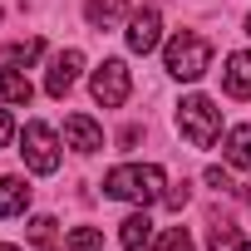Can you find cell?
I'll return each instance as SVG.
<instances>
[{
  "label": "cell",
  "mask_w": 251,
  "mask_h": 251,
  "mask_svg": "<svg viewBox=\"0 0 251 251\" xmlns=\"http://www.w3.org/2000/svg\"><path fill=\"white\" fill-rule=\"evenodd\" d=\"M163 187H168V177H163V168H153V163H123V168H113V173L103 177V192H108V197L138 202V207L158 202Z\"/></svg>",
  "instance_id": "1"
},
{
  "label": "cell",
  "mask_w": 251,
  "mask_h": 251,
  "mask_svg": "<svg viewBox=\"0 0 251 251\" xmlns=\"http://www.w3.org/2000/svg\"><path fill=\"white\" fill-rule=\"evenodd\" d=\"M163 64H168L173 79H187V84H192V79H202V74L212 69V45H207L202 35H187V30H182V35L168 40Z\"/></svg>",
  "instance_id": "2"
},
{
  "label": "cell",
  "mask_w": 251,
  "mask_h": 251,
  "mask_svg": "<svg viewBox=\"0 0 251 251\" xmlns=\"http://www.w3.org/2000/svg\"><path fill=\"white\" fill-rule=\"evenodd\" d=\"M177 128H182V138H187L192 148H212L217 133H222V108H217L212 99L192 94V99L177 103Z\"/></svg>",
  "instance_id": "3"
},
{
  "label": "cell",
  "mask_w": 251,
  "mask_h": 251,
  "mask_svg": "<svg viewBox=\"0 0 251 251\" xmlns=\"http://www.w3.org/2000/svg\"><path fill=\"white\" fill-rule=\"evenodd\" d=\"M20 153H25V163H30V173H59V138H54V128L50 123H25V133H20Z\"/></svg>",
  "instance_id": "4"
},
{
  "label": "cell",
  "mask_w": 251,
  "mask_h": 251,
  "mask_svg": "<svg viewBox=\"0 0 251 251\" xmlns=\"http://www.w3.org/2000/svg\"><path fill=\"white\" fill-rule=\"evenodd\" d=\"M94 99L103 103V108H118V103H128V89H133V79H128V64L123 59H103L99 69H94Z\"/></svg>",
  "instance_id": "5"
},
{
  "label": "cell",
  "mask_w": 251,
  "mask_h": 251,
  "mask_svg": "<svg viewBox=\"0 0 251 251\" xmlns=\"http://www.w3.org/2000/svg\"><path fill=\"white\" fill-rule=\"evenodd\" d=\"M158 40H163V15H158L153 5H148V10H133V15H128V50H133V54H153Z\"/></svg>",
  "instance_id": "6"
},
{
  "label": "cell",
  "mask_w": 251,
  "mask_h": 251,
  "mask_svg": "<svg viewBox=\"0 0 251 251\" xmlns=\"http://www.w3.org/2000/svg\"><path fill=\"white\" fill-rule=\"evenodd\" d=\"M79 69H84V54H79V50L54 54V64H50V74H45V94H50V99H64V94L74 89Z\"/></svg>",
  "instance_id": "7"
},
{
  "label": "cell",
  "mask_w": 251,
  "mask_h": 251,
  "mask_svg": "<svg viewBox=\"0 0 251 251\" xmlns=\"http://www.w3.org/2000/svg\"><path fill=\"white\" fill-rule=\"evenodd\" d=\"M64 143H69L74 153H99V148H103V128H99L89 113H69V118H64Z\"/></svg>",
  "instance_id": "8"
},
{
  "label": "cell",
  "mask_w": 251,
  "mask_h": 251,
  "mask_svg": "<svg viewBox=\"0 0 251 251\" xmlns=\"http://www.w3.org/2000/svg\"><path fill=\"white\" fill-rule=\"evenodd\" d=\"M222 89H226L231 99H251V54H246V50L226 59V69H222Z\"/></svg>",
  "instance_id": "9"
},
{
  "label": "cell",
  "mask_w": 251,
  "mask_h": 251,
  "mask_svg": "<svg viewBox=\"0 0 251 251\" xmlns=\"http://www.w3.org/2000/svg\"><path fill=\"white\" fill-rule=\"evenodd\" d=\"M118 241H123V251H143V246L153 241V222H148V212L123 217V222H118Z\"/></svg>",
  "instance_id": "10"
},
{
  "label": "cell",
  "mask_w": 251,
  "mask_h": 251,
  "mask_svg": "<svg viewBox=\"0 0 251 251\" xmlns=\"http://www.w3.org/2000/svg\"><path fill=\"white\" fill-rule=\"evenodd\" d=\"M123 15H128V0H89V5H84V20L94 30H113Z\"/></svg>",
  "instance_id": "11"
},
{
  "label": "cell",
  "mask_w": 251,
  "mask_h": 251,
  "mask_svg": "<svg viewBox=\"0 0 251 251\" xmlns=\"http://www.w3.org/2000/svg\"><path fill=\"white\" fill-rule=\"evenodd\" d=\"M30 99H35L30 79H25L15 64H0V103H30Z\"/></svg>",
  "instance_id": "12"
},
{
  "label": "cell",
  "mask_w": 251,
  "mask_h": 251,
  "mask_svg": "<svg viewBox=\"0 0 251 251\" xmlns=\"http://www.w3.org/2000/svg\"><path fill=\"white\" fill-rule=\"evenodd\" d=\"M30 207V182L25 177H0V217H20Z\"/></svg>",
  "instance_id": "13"
},
{
  "label": "cell",
  "mask_w": 251,
  "mask_h": 251,
  "mask_svg": "<svg viewBox=\"0 0 251 251\" xmlns=\"http://www.w3.org/2000/svg\"><path fill=\"white\" fill-rule=\"evenodd\" d=\"M226 163L241 168V173H251V123H241V128L226 133Z\"/></svg>",
  "instance_id": "14"
},
{
  "label": "cell",
  "mask_w": 251,
  "mask_h": 251,
  "mask_svg": "<svg viewBox=\"0 0 251 251\" xmlns=\"http://www.w3.org/2000/svg\"><path fill=\"white\" fill-rule=\"evenodd\" d=\"M143 251H192V236H187V226H168V231H158Z\"/></svg>",
  "instance_id": "15"
},
{
  "label": "cell",
  "mask_w": 251,
  "mask_h": 251,
  "mask_svg": "<svg viewBox=\"0 0 251 251\" xmlns=\"http://www.w3.org/2000/svg\"><path fill=\"white\" fill-rule=\"evenodd\" d=\"M64 251H103V231L99 226H74L64 236Z\"/></svg>",
  "instance_id": "16"
},
{
  "label": "cell",
  "mask_w": 251,
  "mask_h": 251,
  "mask_svg": "<svg viewBox=\"0 0 251 251\" xmlns=\"http://www.w3.org/2000/svg\"><path fill=\"white\" fill-rule=\"evenodd\" d=\"M212 251H246V236L231 222H212Z\"/></svg>",
  "instance_id": "17"
},
{
  "label": "cell",
  "mask_w": 251,
  "mask_h": 251,
  "mask_svg": "<svg viewBox=\"0 0 251 251\" xmlns=\"http://www.w3.org/2000/svg\"><path fill=\"white\" fill-rule=\"evenodd\" d=\"M40 50H45L40 40H15V45L5 50V59H10V64H35V59H40Z\"/></svg>",
  "instance_id": "18"
},
{
  "label": "cell",
  "mask_w": 251,
  "mask_h": 251,
  "mask_svg": "<svg viewBox=\"0 0 251 251\" xmlns=\"http://www.w3.org/2000/svg\"><path fill=\"white\" fill-rule=\"evenodd\" d=\"M30 241L35 246H54V217H35L30 222Z\"/></svg>",
  "instance_id": "19"
},
{
  "label": "cell",
  "mask_w": 251,
  "mask_h": 251,
  "mask_svg": "<svg viewBox=\"0 0 251 251\" xmlns=\"http://www.w3.org/2000/svg\"><path fill=\"white\" fill-rule=\"evenodd\" d=\"M207 187H217V192H226V197H236V192H241V187H236L222 168H207Z\"/></svg>",
  "instance_id": "20"
},
{
  "label": "cell",
  "mask_w": 251,
  "mask_h": 251,
  "mask_svg": "<svg viewBox=\"0 0 251 251\" xmlns=\"http://www.w3.org/2000/svg\"><path fill=\"white\" fill-rule=\"evenodd\" d=\"M10 138H15V123H10V113H5V108H0V148H5Z\"/></svg>",
  "instance_id": "21"
},
{
  "label": "cell",
  "mask_w": 251,
  "mask_h": 251,
  "mask_svg": "<svg viewBox=\"0 0 251 251\" xmlns=\"http://www.w3.org/2000/svg\"><path fill=\"white\" fill-rule=\"evenodd\" d=\"M163 202H168L173 212H182V207H187V187H177V192H163Z\"/></svg>",
  "instance_id": "22"
},
{
  "label": "cell",
  "mask_w": 251,
  "mask_h": 251,
  "mask_svg": "<svg viewBox=\"0 0 251 251\" xmlns=\"http://www.w3.org/2000/svg\"><path fill=\"white\" fill-rule=\"evenodd\" d=\"M0 251H20V246H5V241H0Z\"/></svg>",
  "instance_id": "23"
},
{
  "label": "cell",
  "mask_w": 251,
  "mask_h": 251,
  "mask_svg": "<svg viewBox=\"0 0 251 251\" xmlns=\"http://www.w3.org/2000/svg\"><path fill=\"white\" fill-rule=\"evenodd\" d=\"M246 35H251V20H246Z\"/></svg>",
  "instance_id": "24"
}]
</instances>
